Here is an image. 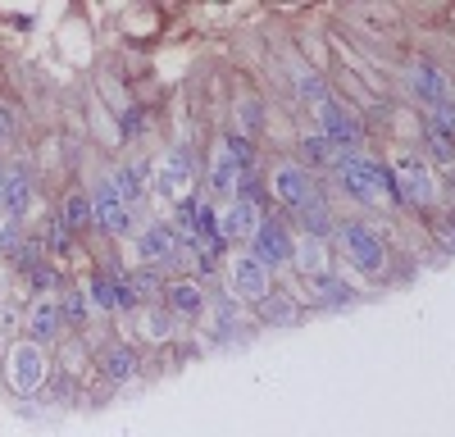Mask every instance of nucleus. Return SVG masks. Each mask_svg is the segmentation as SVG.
<instances>
[{"label":"nucleus","instance_id":"obj_1","mask_svg":"<svg viewBox=\"0 0 455 437\" xmlns=\"http://www.w3.org/2000/svg\"><path fill=\"white\" fill-rule=\"evenodd\" d=\"M337 246H341V255H347V265L369 274V278L383 274V265H387V246L369 224H341L337 228Z\"/></svg>","mask_w":455,"mask_h":437},{"label":"nucleus","instance_id":"obj_2","mask_svg":"<svg viewBox=\"0 0 455 437\" xmlns=\"http://www.w3.org/2000/svg\"><path fill=\"white\" fill-rule=\"evenodd\" d=\"M246 173H251L246 137H223L219 151H214V164H210V187L214 192H237V182H246Z\"/></svg>","mask_w":455,"mask_h":437},{"label":"nucleus","instance_id":"obj_3","mask_svg":"<svg viewBox=\"0 0 455 437\" xmlns=\"http://www.w3.org/2000/svg\"><path fill=\"white\" fill-rule=\"evenodd\" d=\"M319 137L332 141V151H337V155H355L360 146H364V128H360V119L351 115V109H341L332 96L319 105Z\"/></svg>","mask_w":455,"mask_h":437},{"label":"nucleus","instance_id":"obj_4","mask_svg":"<svg viewBox=\"0 0 455 437\" xmlns=\"http://www.w3.org/2000/svg\"><path fill=\"white\" fill-rule=\"evenodd\" d=\"M246 255H251L255 265H264V269H283V265H291V233H287L283 218H259V228H255Z\"/></svg>","mask_w":455,"mask_h":437},{"label":"nucleus","instance_id":"obj_5","mask_svg":"<svg viewBox=\"0 0 455 437\" xmlns=\"http://www.w3.org/2000/svg\"><path fill=\"white\" fill-rule=\"evenodd\" d=\"M5 378L23 396L36 392V387H42V378H46V351L36 346V342H14L10 346V360H5Z\"/></svg>","mask_w":455,"mask_h":437},{"label":"nucleus","instance_id":"obj_6","mask_svg":"<svg viewBox=\"0 0 455 437\" xmlns=\"http://www.w3.org/2000/svg\"><path fill=\"white\" fill-rule=\"evenodd\" d=\"M392 182H396V201H405V205H428L437 196L433 173L419 155H401L396 169H392Z\"/></svg>","mask_w":455,"mask_h":437},{"label":"nucleus","instance_id":"obj_7","mask_svg":"<svg viewBox=\"0 0 455 437\" xmlns=\"http://www.w3.org/2000/svg\"><path fill=\"white\" fill-rule=\"evenodd\" d=\"M92 214H96V224H100L109 237H128V233H132V210L124 205L119 192H114L109 178H100L96 187H92Z\"/></svg>","mask_w":455,"mask_h":437},{"label":"nucleus","instance_id":"obj_8","mask_svg":"<svg viewBox=\"0 0 455 437\" xmlns=\"http://www.w3.org/2000/svg\"><path fill=\"white\" fill-rule=\"evenodd\" d=\"M192 182H196L192 155H187L182 146H178V151H169V155L156 164V196H160V201H187Z\"/></svg>","mask_w":455,"mask_h":437},{"label":"nucleus","instance_id":"obj_9","mask_svg":"<svg viewBox=\"0 0 455 437\" xmlns=\"http://www.w3.org/2000/svg\"><path fill=\"white\" fill-rule=\"evenodd\" d=\"M269 187H274V196H278L287 210H300L310 196H319V187H315V173H310L306 164H274V173H269Z\"/></svg>","mask_w":455,"mask_h":437},{"label":"nucleus","instance_id":"obj_10","mask_svg":"<svg viewBox=\"0 0 455 437\" xmlns=\"http://www.w3.org/2000/svg\"><path fill=\"white\" fill-rule=\"evenodd\" d=\"M137 255L146 265H173L178 255H182V242H178V233L164 224V218H156V224H146L141 228V237H137Z\"/></svg>","mask_w":455,"mask_h":437},{"label":"nucleus","instance_id":"obj_11","mask_svg":"<svg viewBox=\"0 0 455 437\" xmlns=\"http://www.w3.org/2000/svg\"><path fill=\"white\" fill-rule=\"evenodd\" d=\"M228 278H233V291L242 301H269V269L264 265H255L251 255H233L228 260Z\"/></svg>","mask_w":455,"mask_h":437},{"label":"nucleus","instance_id":"obj_12","mask_svg":"<svg viewBox=\"0 0 455 437\" xmlns=\"http://www.w3.org/2000/svg\"><path fill=\"white\" fill-rule=\"evenodd\" d=\"M255 228H259V205L246 196H233V205L219 214V242H251Z\"/></svg>","mask_w":455,"mask_h":437},{"label":"nucleus","instance_id":"obj_13","mask_svg":"<svg viewBox=\"0 0 455 437\" xmlns=\"http://www.w3.org/2000/svg\"><path fill=\"white\" fill-rule=\"evenodd\" d=\"M410 91L428 105H442V100H451V78L437 64H414L410 68Z\"/></svg>","mask_w":455,"mask_h":437},{"label":"nucleus","instance_id":"obj_14","mask_svg":"<svg viewBox=\"0 0 455 437\" xmlns=\"http://www.w3.org/2000/svg\"><path fill=\"white\" fill-rule=\"evenodd\" d=\"M28 205H32V182H28L19 169L0 173V210H5L10 218H23Z\"/></svg>","mask_w":455,"mask_h":437},{"label":"nucleus","instance_id":"obj_15","mask_svg":"<svg viewBox=\"0 0 455 437\" xmlns=\"http://www.w3.org/2000/svg\"><path fill=\"white\" fill-rule=\"evenodd\" d=\"M28 328H32L36 346H42V342H55V338H60V328H64V310L55 306V297H42V301L32 306V314H28Z\"/></svg>","mask_w":455,"mask_h":437},{"label":"nucleus","instance_id":"obj_16","mask_svg":"<svg viewBox=\"0 0 455 437\" xmlns=\"http://www.w3.org/2000/svg\"><path fill=\"white\" fill-rule=\"evenodd\" d=\"M296 218L306 224V237H315V242H323L328 233H337V224H332V210H328V201H323V196H310L306 205L296 210Z\"/></svg>","mask_w":455,"mask_h":437},{"label":"nucleus","instance_id":"obj_17","mask_svg":"<svg viewBox=\"0 0 455 437\" xmlns=\"http://www.w3.org/2000/svg\"><path fill=\"white\" fill-rule=\"evenodd\" d=\"M310 282V297H315V306H347L351 301V282H341L337 274H315V278H306Z\"/></svg>","mask_w":455,"mask_h":437},{"label":"nucleus","instance_id":"obj_18","mask_svg":"<svg viewBox=\"0 0 455 437\" xmlns=\"http://www.w3.org/2000/svg\"><path fill=\"white\" fill-rule=\"evenodd\" d=\"M291 265L306 274V278H315V274H323V265H328V250H323V242H315V237H300V242H291Z\"/></svg>","mask_w":455,"mask_h":437},{"label":"nucleus","instance_id":"obj_19","mask_svg":"<svg viewBox=\"0 0 455 437\" xmlns=\"http://www.w3.org/2000/svg\"><path fill=\"white\" fill-rule=\"evenodd\" d=\"M169 291V306L178 310V314H187V319H196L201 310H205V291L192 282V278H182V282H173V287H164Z\"/></svg>","mask_w":455,"mask_h":437},{"label":"nucleus","instance_id":"obj_20","mask_svg":"<svg viewBox=\"0 0 455 437\" xmlns=\"http://www.w3.org/2000/svg\"><path fill=\"white\" fill-rule=\"evenodd\" d=\"M60 218H64V228H68V233L92 228V224H96V214H92V196H87V192H73V196L64 201V214H60Z\"/></svg>","mask_w":455,"mask_h":437},{"label":"nucleus","instance_id":"obj_21","mask_svg":"<svg viewBox=\"0 0 455 437\" xmlns=\"http://www.w3.org/2000/svg\"><path fill=\"white\" fill-rule=\"evenodd\" d=\"M100 364H105V374H109L114 383H128V378L137 374V351H128V346H109V351L100 355Z\"/></svg>","mask_w":455,"mask_h":437},{"label":"nucleus","instance_id":"obj_22","mask_svg":"<svg viewBox=\"0 0 455 437\" xmlns=\"http://www.w3.org/2000/svg\"><path fill=\"white\" fill-rule=\"evenodd\" d=\"M300 155H306V164H315V169H332L341 155L332 151V141L328 137H319V132H310L306 141H300Z\"/></svg>","mask_w":455,"mask_h":437},{"label":"nucleus","instance_id":"obj_23","mask_svg":"<svg viewBox=\"0 0 455 437\" xmlns=\"http://www.w3.org/2000/svg\"><path fill=\"white\" fill-rule=\"evenodd\" d=\"M141 178H146V164H128V169H119L109 182H114V192L124 196V205L132 210V201L141 196Z\"/></svg>","mask_w":455,"mask_h":437},{"label":"nucleus","instance_id":"obj_24","mask_svg":"<svg viewBox=\"0 0 455 437\" xmlns=\"http://www.w3.org/2000/svg\"><path fill=\"white\" fill-rule=\"evenodd\" d=\"M141 328H146V338L164 342V338H173V314H164L160 306H150V310L141 314Z\"/></svg>","mask_w":455,"mask_h":437},{"label":"nucleus","instance_id":"obj_25","mask_svg":"<svg viewBox=\"0 0 455 437\" xmlns=\"http://www.w3.org/2000/svg\"><path fill=\"white\" fill-rule=\"evenodd\" d=\"M83 297H87L92 306H100V310H114V278H100V274H96V278L87 282Z\"/></svg>","mask_w":455,"mask_h":437},{"label":"nucleus","instance_id":"obj_26","mask_svg":"<svg viewBox=\"0 0 455 437\" xmlns=\"http://www.w3.org/2000/svg\"><path fill=\"white\" fill-rule=\"evenodd\" d=\"M128 287H132V297H146V301H150L164 282H160V274H156V269H141V274H128Z\"/></svg>","mask_w":455,"mask_h":437},{"label":"nucleus","instance_id":"obj_27","mask_svg":"<svg viewBox=\"0 0 455 437\" xmlns=\"http://www.w3.org/2000/svg\"><path fill=\"white\" fill-rule=\"evenodd\" d=\"M296 91L306 100H315V109L328 100V87H323V78H315V73H296Z\"/></svg>","mask_w":455,"mask_h":437},{"label":"nucleus","instance_id":"obj_28","mask_svg":"<svg viewBox=\"0 0 455 437\" xmlns=\"http://www.w3.org/2000/svg\"><path fill=\"white\" fill-rule=\"evenodd\" d=\"M428 151H433V160H437V164L455 169V141H451V137H442V132H433V128H428Z\"/></svg>","mask_w":455,"mask_h":437},{"label":"nucleus","instance_id":"obj_29","mask_svg":"<svg viewBox=\"0 0 455 437\" xmlns=\"http://www.w3.org/2000/svg\"><path fill=\"white\" fill-rule=\"evenodd\" d=\"M46 237H51L55 255H73V233L64 228V218H51V228H46Z\"/></svg>","mask_w":455,"mask_h":437},{"label":"nucleus","instance_id":"obj_30","mask_svg":"<svg viewBox=\"0 0 455 437\" xmlns=\"http://www.w3.org/2000/svg\"><path fill=\"white\" fill-rule=\"evenodd\" d=\"M259 306H264V319H278V323H291V319H296V306H291V301H274V306L259 301Z\"/></svg>","mask_w":455,"mask_h":437},{"label":"nucleus","instance_id":"obj_31","mask_svg":"<svg viewBox=\"0 0 455 437\" xmlns=\"http://www.w3.org/2000/svg\"><path fill=\"white\" fill-rule=\"evenodd\" d=\"M132 306H137V297H132L128 278H114V310H132Z\"/></svg>","mask_w":455,"mask_h":437},{"label":"nucleus","instance_id":"obj_32","mask_svg":"<svg viewBox=\"0 0 455 437\" xmlns=\"http://www.w3.org/2000/svg\"><path fill=\"white\" fill-rule=\"evenodd\" d=\"M83 314H87V297H83V291H68V319L83 323Z\"/></svg>","mask_w":455,"mask_h":437},{"label":"nucleus","instance_id":"obj_33","mask_svg":"<svg viewBox=\"0 0 455 437\" xmlns=\"http://www.w3.org/2000/svg\"><path fill=\"white\" fill-rule=\"evenodd\" d=\"M14 242H19V218H5V233H0V250H14Z\"/></svg>","mask_w":455,"mask_h":437},{"label":"nucleus","instance_id":"obj_34","mask_svg":"<svg viewBox=\"0 0 455 437\" xmlns=\"http://www.w3.org/2000/svg\"><path fill=\"white\" fill-rule=\"evenodd\" d=\"M14 132V115H10V105H0V141H5Z\"/></svg>","mask_w":455,"mask_h":437}]
</instances>
